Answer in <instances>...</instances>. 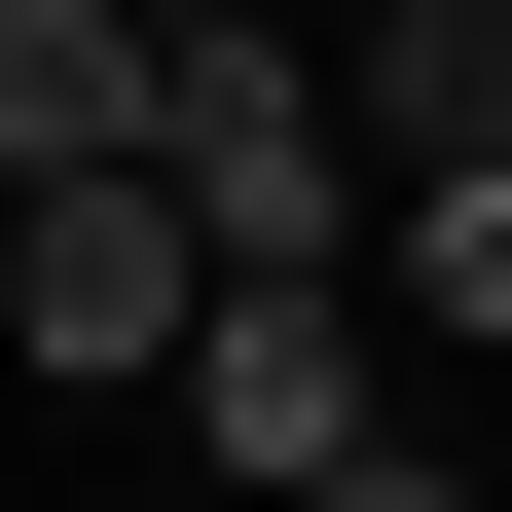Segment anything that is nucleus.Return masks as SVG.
Segmentation results:
<instances>
[{"label":"nucleus","instance_id":"nucleus-6","mask_svg":"<svg viewBox=\"0 0 512 512\" xmlns=\"http://www.w3.org/2000/svg\"><path fill=\"white\" fill-rule=\"evenodd\" d=\"M403 220V330H512V147H439V183H366Z\"/></svg>","mask_w":512,"mask_h":512},{"label":"nucleus","instance_id":"nucleus-7","mask_svg":"<svg viewBox=\"0 0 512 512\" xmlns=\"http://www.w3.org/2000/svg\"><path fill=\"white\" fill-rule=\"evenodd\" d=\"M293 512H476V476H439V439H366V476H293Z\"/></svg>","mask_w":512,"mask_h":512},{"label":"nucleus","instance_id":"nucleus-2","mask_svg":"<svg viewBox=\"0 0 512 512\" xmlns=\"http://www.w3.org/2000/svg\"><path fill=\"white\" fill-rule=\"evenodd\" d=\"M183 293H220V256H183V183H147V147H110V183H0V366H37V403H147Z\"/></svg>","mask_w":512,"mask_h":512},{"label":"nucleus","instance_id":"nucleus-4","mask_svg":"<svg viewBox=\"0 0 512 512\" xmlns=\"http://www.w3.org/2000/svg\"><path fill=\"white\" fill-rule=\"evenodd\" d=\"M330 147H366V183L512 147V0H366V74H330Z\"/></svg>","mask_w":512,"mask_h":512},{"label":"nucleus","instance_id":"nucleus-5","mask_svg":"<svg viewBox=\"0 0 512 512\" xmlns=\"http://www.w3.org/2000/svg\"><path fill=\"white\" fill-rule=\"evenodd\" d=\"M147 147V0H0V183H110Z\"/></svg>","mask_w":512,"mask_h":512},{"label":"nucleus","instance_id":"nucleus-8","mask_svg":"<svg viewBox=\"0 0 512 512\" xmlns=\"http://www.w3.org/2000/svg\"><path fill=\"white\" fill-rule=\"evenodd\" d=\"M147 37H183V0H147Z\"/></svg>","mask_w":512,"mask_h":512},{"label":"nucleus","instance_id":"nucleus-1","mask_svg":"<svg viewBox=\"0 0 512 512\" xmlns=\"http://www.w3.org/2000/svg\"><path fill=\"white\" fill-rule=\"evenodd\" d=\"M147 183H183L220 293H366V147H330V74H293V0H183L147 37Z\"/></svg>","mask_w":512,"mask_h":512},{"label":"nucleus","instance_id":"nucleus-3","mask_svg":"<svg viewBox=\"0 0 512 512\" xmlns=\"http://www.w3.org/2000/svg\"><path fill=\"white\" fill-rule=\"evenodd\" d=\"M147 403L293 512V476H366V439H403V366H366V293H183V366H147Z\"/></svg>","mask_w":512,"mask_h":512}]
</instances>
